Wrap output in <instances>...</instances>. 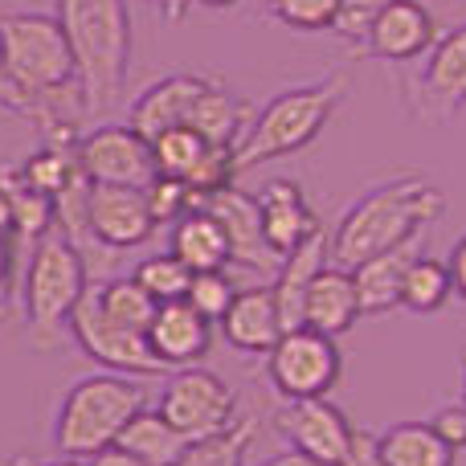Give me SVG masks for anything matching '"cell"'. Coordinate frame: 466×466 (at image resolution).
Instances as JSON below:
<instances>
[{"mask_svg": "<svg viewBox=\"0 0 466 466\" xmlns=\"http://www.w3.org/2000/svg\"><path fill=\"white\" fill-rule=\"evenodd\" d=\"M446 213V193L426 177H393L385 185L369 188L360 201L348 205L336 233L328 238L331 266H360L364 258L397 246L405 238H418L430 221Z\"/></svg>", "mask_w": 466, "mask_h": 466, "instance_id": "cell-1", "label": "cell"}, {"mask_svg": "<svg viewBox=\"0 0 466 466\" xmlns=\"http://www.w3.org/2000/svg\"><path fill=\"white\" fill-rule=\"evenodd\" d=\"M57 16L78 66V90L86 115H103L123 95L131 66L127 0H57Z\"/></svg>", "mask_w": 466, "mask_h": 466, "instance_id": "cell-2", "label": "cell"}, {"mask_svg": "<svg viewBox=\"0 0 466 466\" xmlns=\"http://www.w3.org/2000/svg\"><path fill=\"white\" fill-rule=\"evenodd\" d=\"M348 82L339 70H331L328 78L307 82V86H290L282 95H274L270 103L258 111L254 127L233 144V164L238 172L262 168L270 160L295 156L328 127V119L336 115V106L344 103Z\"/></svg>", "mask_w": 466, "mask_h": 466, "instance_id": "cell-3", "label": "cell"}, {"mask_svg": "<svg viewBox=\"0 0 466 466\" xmlns=\"http://www.w3.org/2000/svg\"><path fill=\"white\" fill-rule=\"evenodd\" d=\"M90 282L86 258L62 229H49L33 241L29 266L21 282V311L25 331L37 352H57L70 331V311Z\"/></svg>", "mask_w": 466, "mask_h": 466, "instance_id": "cell-4", "label": "cell"}, {"mask_svg": "<svg viewBox=\"0 0 466 466\" xmlns=\"http://www.w3.org/2000/svg\"><path fill=\"white\" fill-rule=\"evenodd\" d=\"M147 405V389L127 372H98L66 389L54 418V446L66 459H95Z\"/></svg>", "mask_w": 466, "mask_h": 466, "instance_id": "cell-5", "label": "cell"}, {"mask_svg": "<svg viewBox=\"0 0 466 466\" xmlns=\"http://www.w3.org/2000/svg\"><path fill=\"white\" fill-rule=\"evenodd\" d=\"M266 377L287 401L328 397L344 377V356H339L336 339L323 336V331L290 328L266 352Z\"/></svg>", "mask_w": 466, "mask_h": 466, "instance_id": "cell-6", "label": "cell"}, {"mask_svg": "<svg viewBox=\"0 0 466 466\" xmlns=\"http://www.w3.org/2000/svg\"><path fill=\"white\" fill-rule=\"evenodd\" d=\"M70 336L90 360H98L106 372H127V377H168V369L160 364V356L152 352L144 331H127L119 323H111L98 307V295H95V279L86 282L82 299L74 303L70 311Z\"/></svg>", "mask_w": 466, "mask_h": 466, "instance_id": "cell-7", "label": "cell"}, {"mask_svg": "<svg viewBox=\"0 0 466 466\" xmlns=\"http://www.w3.org/2000/svg\"><path fill=\"white\" fill-rule=\"evenodd\" d=\"M156 410L193 442V438L213 434V430L229 426V421L238 418V393H233L213 369L188 364V369L168 372Z\"/></svg>", "mask_w": 466, "mask_h": 466, "instance_id": "cell-8", "label": "cell"}, {"mask_svg": "<svg viewBox=\"0 0 466 466\" xmlns=\"http://www.w3.org/2000/svg\"><path fill=\"white\" fill-rule=\"evenodd\" d=\"M74 156H78V168L90 185L147 188V180L156 177L152 144L139 131L119 127V123H98V127L82 131L74 139Z\"/></svg>", "mask_w": 466, "mask_h": 466, "instance_id": "cell-9", "label": "cell"}, {"mask_svg": "<svg viewBox=\"0 0 466 466\" xmlns=\"http://www.w3.org/2000/svg\"><path fill=\"white\" fill-rule=\"evenodd\" d=\"M279 434L290 442V451L307 454V459L323 466H344L356 442V426L344 418V410L328 401V397H303V401H287L274 418Z\"/></svg>", "mask_w": 466, "mask_h": 466, "instance_id": "cell-10", "label": "cell"}, {"mask_svg": "<svg viewBox=\"0 0 466 466\" xmlns=\"http://www.w3.org/2000/svg\"><path fill=\"white\" fill-rule=\"evenodd\" d=\"M156 229L152 213H147L144 188L127 185H90L86 180V238L95 246L111 249H131L139 241H147Z\"/></svg>", "mask_w": 466, "mask_h": 466, "instance_id": "cell-11", "label": "cell"}, {"mask_svg": "<svg viewBox=\"0 0 466 466\" xmlns=\"http://www.w3.org/2000/svg\"><path fill=\"white\" fill-rule=\"evenodd\" d=\"M438 37L434 13L421 0H393L372 16L369 33H364V54L380 57V62H413L421 57Z\"/></svg>", "mask_w": 466, "mask_h": 466, "instance_id": "cell-12", "label": "cell"}, {"mask_svg": "<svg viewBox=\"0 0 466 466\" xmlns=\"http://www.w3.org/2000/svg\"><path fill=\"white\" fill-rule=\"evenodd\" d=\"M201 209H209L213 218L221 221V229H226L229 262L246 266V270H258V274H274V270H279L282 258L266 246L262 218H258V201L249 193H241L238 185H229V188H221V193H213Z\"/></svg>", "mask_w": 466, "mask_h": 466, "instance_id": "cell-13", "label": "cell"}, {"mask_svg": "<svg viewBox=\"0 0 466 466\" xmlns=\"http://www.w3.org/2000/svg\"><path fill=\"white\" fill-rule=\"evenodd\" d=\"M147 344L160 356L164 369H188V364H201L213 348V323L201 311L188 307V299H172L160 303L147 323Z\"/></svg>", "mask_w": 466, "mask_h": 466, "instance_id": "cell-14", "label": "cell"}, {"mask_svg": "<svg viewBox=\"0 0 466 466\" xmlns=\"http://www.w3.org/2000/svg\"><path fill=\"white\" fill-rule=\"evenodd\" d=\"M218 328H221V339H226L229 348H238V352H246V356H266L274 344H279L282 331H287L282 328L279 303H274V287L238 290L229 311L218 319Z\"/></svg>", "mask_w": 466, "mask_h": 466, "instance_id": "cell-15", "label": "cell"}, {"mask_svg": "<svg viewBox=\"0 0 466 466\" xmlns=\"http://www.w3.org/2000/svg\"><path fill=\"white\" fill-rule=\"evenodd\" d=\"M426 70H421V106L451 119L466 106V25H454L451 33L434 37L426 49Z\"/></svg>", "mask_w": 466, "mask_h": 466, "instance_id": "cell-16", "label": "cell"}, {"mask_svg": "<svg viewBox=\"0 0 466 466\" xmlns=\"http://www.w3.org/2000/svg\"><path fill=\"white\" fill-rule=\"evenodd\" d=\"M205 86H209V78H201V74H168L131 103L127 127L139 131L147 144L168 127H188V115H193Z\"/></svg>", "mask_w": 466, "mask_h": 466, "instance_id": "cell-17", "label": "cell"}, {"mask_svg": "<svg viewBox=\"0 0 466 466\" xmlns=\"http://www.w3.org/2000/svg\"><path fill=\"white\" fill-rule=\"evenodd\" d=\"M421 254V233L405 238L397 246L380 249V254L364 258L360 266H352V282H356V299H360V315H385L401 303V282L410 262Z\"/></svg>", "mask_w": 466, "mask_h": 466, "instance_id": "cell-18", "label": "cell"}, {"mask_svg": "<svg viewBox=\"0 0 466 466\" xmlns=\"http://www.w3.org/2000/svg\"><path fill=\"white\" fill-rule=\"evenodd\" d=\"M254 201H258V218H262L266 246L279 258L290 254L299 241L319 229V218L311 213V205H307L303 188H299L295 180H270Z\"/></svg>", "mask_w": 466, "mask_h": 466, "instance_id": "cell-19", "label": "cell"}, {"mask_svg": "<svg viewBox=\"0 0 466 466\" xmlns=\"http://www.w3.org/2000/svg\"><path fill=\"white\" fill-rule=\"evenodd\" d=\"M360 319V299H356L352 270L344 266H323L311 279L303 299V328L323 331V336L339 339L344 331H352V323Z\"/></svg>", "mask_w": 466, "mask_h": 466, "instance_id": "cell-20", "label": "cell"}, {"mask_svg": "<svg viewBox=\"0 0 466 466\" xmlns=\"http://www.w3.org/2000/svg\"><path fill=\"white\" fill-rule=\"evenodd\" d=\"M328 266V233L323 226L303 238L290 254H282L279 270H274V303H279V315H282V328H303V299H307V287L311 279Z\"/></svg>", "mask_w": 466, "mask_h": 466, "instance_id": "cell-21", "label": "cell"}, {"mask_svg": "<svg viewBox=\"0 0 466 466\" xmlns=\"http://www.w3.org/2000/svg\"><path fill=\"white\" fill-rule=\"evenodd\" d=\"M168 249L188 266L193 274L201 270H226L229 266V238L221 221L209 209H193L180 221H172V241Z\"/></svg>", "mask_w": 466, "mask_h": 466, "instance_id": "cell-22", "label": "cell"}, {"mask_svg": "<svg viewBox=\"0 0 466 466\" xmlns=\"http://www.w3.org/2000/svg\"><path fill=\"white\" fill-rule=\"evenodd\" d=\"M377 459L385 466H454V451L434 434L430 421H397L372 434Z\"/></svg>", "mask_w": 466, "mask_h": 466, "instance_id": "cell-23", "label": "cell"}, {"mask_svg": "<svg viewBox=\"0 0 466 466\" xmlns=\"http://www.w3.org/2000/svg\"><path fill=\"white\" fill-rule=\"evenodd\" d=\"M115 446H123V451H131L136 459H144L152 466H177L180 451L188 446V438L180 434V430L172 426L160 410H147V405H144V410H139L136 418L119 430Z\"/></svg>", "mask_w": 466, "mask_h": 466, "instance_id": "cell-24", "label": "cell"}, {"mask_svg": "<svg viewBox=\"0 0 466 466\" xmlns=\"http://www.w3.org/2000/svg\"><path fill=\"white\" fill-rule=\"evenodd\" d=\"M258 438V418L246 413V418H233L229 426L213 430L205 438H193V442L180 451L177 466H241L246 462V451L254 446Z\"/></svg>", "mask_w": 466, "mask_h": 466, "instance_id": "cell-25", "label": "cell"}, {"mask_svg": "<svg viewBox=\"0 0 466 466\" xmlns=\"http://www.w3.org/2000/svg\"><path fill=\"white\" fill-rule=\"evenodd\" d=\"M0 188L8 193V205H13V238L21 241H37L54 229V201L37 188H29L21 168L13 164H0Z\"/></svg>", "mask_w": 466, "mask_h": 466, "instance_id": "cell-26", "label": "cell"}, {"mask_svg": "<svg viewBox=\"0 0 466 466\" xmlns=\"http://www.w3.org/2000/svg\"><path fill=\"white\" fill-rule=\"evenodd\" d=\"M188 127H193L197 136H205L209 144L233 147L241 139V103L221 86V82L209 78V86L201 90L193 115H188Z\"/></svg>", "mask_w": 466, "mask_h": 466, "instance_id": "cell-27", "label": "cell"}, {"mask_svg": "<svg viewBox=\"0 0 466 466\" xmlns=\"http://www.w3.org/2000/svg\"><path fill=\"white\" fill-rule=\"evenodd\" d=\"M454 295L451 287V270H446L442 258H430V254H418L405 270V282H401V303L405 311L413 315H434L446 307V299Z\"/></svg>", "mask_w": 466, "mask_h": 466, "instance_id": "cell-28", "label": "cell"}, {"mask_svg": "<svg viewBox=\"0 0 466 466\" xmlns=\"http://www.w3.org/2000/svg\"><path fill=\"white\" fill-rule=\"evenodd\" d=\"M95 295H98V307H103V315L111 323H119V328H127V331H144L147 336V323H152V315L160 303H156L131 274L95 282Z\"/></svg>", "mask_w": 466, "mask_h": 466, "instance_id": "cell-29", "label": "cell"}, {"mask_svg": "<svg viewBox=\"0 0 466 466\" xmlns=\"http://www.w3.org/2000/svg\"><path fill=\"white\" fill-rule=\"evenodd\" d=\"M25 180H29V188H37V193H46L49 201L54 197H62L66 188H74L82 177L78 168V156H74V144H46L37 147V152L29 156V160L21 164Z\"/></svg>", "mask_w": 466, "mask_h": 466, "instance_id": "cell-30", "label": "cell"}, {"mask_svg": "<svg viewBox=\"0 0 466 466\" xmlns=\"http://www.w3.org/2000/svg\"><path fill=\"white\" fill-rule=\"evenodd\" d=\"M218 144H209L205 136H197L193 127H168L152 139V160H156V172L160 177H177L185 180L197 164L205 160V152Z\"/></svg>", "mask_w": 466, "mask_h": 466, "instance_id": "cell-31", "label": "cell"}, {"mask_svg": "<svg viewBox=\"0 0 466 466\" xmlns=\"http://www.w3.org/2000/svg\"><path fill=\"white\" fill-rule=\"evenodd\" d=\"M131 279H136L139 287H144L147 295L156 299V303H172V299H185L193 270H188V266L168 249V254H152V258H144V262H139L136 270H131Z\"/></svg>", "mask_w": 466, "mask_h": 466, "instance_id": "cell-32", "label": "cell"}, {"mask_svg": "<svg viewBox=\"0 0 466 466\" xmlns=\"http://www.w3.org/2000/svg\"><path fill=\"white\" fill-rule=\"evenodd\" d=\"M144 197H147V213H152L156 226H172V221H180L185 213H193V209H197V197L188 193L185 180H177V177H160V172H156V177L147 180Z\"/></svg>", "mask_w": 466, "mask_h": 466, "instance_id": "cell-33", "label": "cell"}, {"mask_svg": "<svg viewBox=\"0 0 466 466\" xmlns=\"http://www.w3.org/2000/svg\"><path fill=\"white\" fill-rule=\"evenodd\" d=\"M233 295H238V287H233V279H229L226 270H201V274H193V279H188V290H185L188 307H193V311H201L209 323H218L221 315L229 311Z\"/></svg>", "mask_w": 466, "mask_h": 466, "instance_id": "cell-34", "label": "cell"}, {"mask_svg": "<svg viewBox=\"0 0 466 466\" xmlns=\"http://www.w3.org/2000/svg\"><path fill=\"white\" fill-rule=\"evenodd\" d=\"M266 5H270V13L279 16L282 25H290V29L319 33V29L336 25L344 0H266Z\"/></svg>", "mask_w": 466, "mask_h": 466, "instance_id": "cell-35", "label": "cell"}, {"mask_svg": "<svg viewBox=\"0 0 466 466\" xmlns=\"http://www.w3.org/2000/svg\"><path fill=\"white\" fill-rule=\"evenodd\" d=\"M385 5H393V0H344L331 29H336L339 37H348V41H356V46H360L364 33H369V25H372V16H377Z\"/></svg>", "mask_w": 466, "mask_h": 466, "instance_id": "cell-36", "label": "cell"}, {"mask_svg": "<svg viewBox=\"0 0 466 466\" xmlns=\"http://www.w3.org/2000/svg\"><path fill=\"white\" fill-rule=\"evenodd\" d=\"M430 426H434V434L442 438L446 446H451L454 454L466 451V405L454 401V405H442V410L430 418Z\"/></svg>", "mask_w": 466, "mask_h": 466, "instance_id": "cell-37", "label": "cell"}, {"mask_svg": "<svg viewBox=\"0 0 466 466\" xmlns=\"http://www.w3.org/2000/svg\"><path fill=\"white\" fill-rule=\"evenodd\" d=\"M446 270H451V287H454V295L466 299V233H462L459 241H454L451 258H446Z\"/></svg>", "mask_w": 466, "mask_h": 466, "instance_id": "cell-38", "label": "cell"}, {"mask_svg": "<svg viewBox=\"0 0 466 466\" xmlns=\"http://www.w3.org/2000/svg\"><path fill=\"white\" fill-rule=\"evenodd\" d=\"M344 466H385L377 459V446H372V434L356 430V442H352V454H348Z\"/></svg>", "mask_w": 466, "mask_h": 466, "instance_id": "cell-39", "label": "cell"}, {"mask_svg": "<svg viewBox=\"0 0 466 466\" xmlns=\"http://www.w3.org/2000/svg\"><path fill=\"white\" fill-rule=\"evenodd\" d=\"M86 466H152V462L136 459V454L123 451V446H106V451H98L95 459H86Z\"/></svg>", "mask_w": 466, "mask_h": 466, "instance_id": "cell-40", "label": "cell"}, {"mask_svg": "<svg viewBox=\"0 0 466 466\" xmlns=\"http://www.w3.org/2000/svg\"><path fill=\"white\" fill-rule=\"evenodd\" d=\"M8 279H13V238L0 233V303L8 299Z\"/></svg>", "mask_w": 466, "mask_h": 466, "instance_id": "cell-41", "label": "cell"}, {"mask_svg": "<svg viewBox=\"0 0 466 466\" xmlns=\"http://www.w3.org/2000/svg\"><path fill=\"white\" fill-rule=\"evenodd\" d=\"M147 5H152L164 21H180V16L188 13V0H147Z\"/></svg>", "mask_w": 466, "mask_h": 466, "instance_id": "cell-42", "label": "cell"}, {"mask_svg": "<svg viewBox=\"0 0 466 466\" xmlns=\"http://www.w3.org/2000/svg\"><path fill=\"white\" fill-rule=\"evenodd\" d=\"M258 466H323V462L307 459V454H299V451H287V454H274V459H266V462H258Z\"/></svg>", "mask_w": 466, "mask_h": 466, "instance_id": "cell-43", "label": "cell"}, {"mask_svg": "<svg viewBox=\"0 0 466 466\" xmlns=\"http://www.w3.org/2000/svg\"><path fill=\"white\" fill-rule=\"evenodd\" d=\"M0 233L13 238V205H8V193L0 188Z\"/></svg>", "mask_w": 466, "mask_h": 466, "instance_id": "cell-44", "label": "cell"}, {"mask_svg": "<svg viewBox=\"0 0 466 466\" xmlns=\"http://www.w3.org/2000/svg\"><path fill=\"white\" fill-rule=\"evenodd\" d=\"M5 466H46L41 459H33V454H16V459H8Z\"/></svg>", "mask_w": 466, "mask_h": 466, "instance_id": "cell-45", "label": "cell"}, {"mask_svg": "<svg viewBox=\"0 0 466 466\" xmlns=\"http://www.w3.org/2000/svg\"><path fill=\"white\" fill-rule=\"evenodd\" d=\"M46 466H86V459H66V454H62L57 462H46Z\"/></svg>", "mask_w": 466, "mask_h": 466, "instance_id": "cell-46", "label": "cell"}, {"mask_svg": "<svg viewBox=\"0 0 466 466\" xmlns=\"http://www.w3.org/2000/svg\"><path fill=\"white\" fill-rule=\"evenodd\" d=\"M201 5H209V8H229L233 0H201Z\"/></svg>", "mask_w": 466, "mask_h": 466, "instance_id": "cell-47", "label": "cell"}, {"mask_svg": "<svg viewBox=\"0 0 466 466\" xmlns=\"http://www.w3.org/2000/svg\"><path fill=\"white\" fill-rule=\"evenodd\" d=\"M462 405H466V352H462Z\"/></svg>", "mask_w": 466, "mask_h": 466, "instance_id": "cell-48", "label": "cell"}]
</instances>
